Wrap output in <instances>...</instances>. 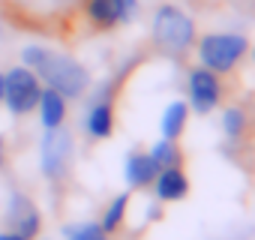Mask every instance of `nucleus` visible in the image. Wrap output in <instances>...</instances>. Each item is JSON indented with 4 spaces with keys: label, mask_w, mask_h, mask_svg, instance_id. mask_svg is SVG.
Masks as SVG:
<instances>
[{
    "label": "nucleus",
    "mask_w": 255,
    "mask_h": 240,
    "mask_svg": "<svg viewBox=\"0 0 255 240\" xmlns=\"http://www.w3.org/2000/svg\"><path fill=\"white\" fill-rule=\"evenodd\" d=\"M21 63L39 75L42 87H51L66 99H81L90 87L87 66L78 63L72 54L51 51L45 45H27V48H21Z\"/></svg>",
    "instance_id": "1"
},
{
    "label": "nucleus",
    "mask_w": 255,
    "mask_h": 240,
    "mask_svg": "<svg viewBox=\"0 0 255 240\" xmlns=\"http://www.w3.org/2000/svg\"><path fill=\"white\" fill-rule=\"evenodd\" d=\"M150 36H153V45L171 57H183L192 45H195V21L192 15H186L180 6L174 3H162L156 12H153V24H150Z\"/></svg>",
    "instance_id": "2"
},
{
    "label": "nucleus",
    "mask_w": 255,
    "mask_h": 240,
    "mask_svg": "<svg viewBox=\"0 0 255 240\" xmlns=\"http://www.w3.org/2000/svg\"><path fill=\"white\" fill-rule=\"evenodd\" d=\"M249 54V39L243 33H207L198 39V60L204 69L225 75Z\"/></svg>",
    "instance_id": "3"
},
{
    "label": "nucleus",
    "mask_w": 255,
    "mask_h": 240,
    "mask_svg": "<svg viewBox=\"0 0 255 240\" xmlns=\"http://www.w3.org/2000/svg\"><path fill=\"white\" fill-rule=\"evenodd\" d=\"M6 78V96H3V105L9 108L12 117H24L30 111H36L39 105V96H42V81L33 69H27L24 63L12 66L3 72Z\"/></svg>",
    "instance_id": "4"
},
{
    "label": "nucleus",
    "mask_w": 255,
    "mask_h": 240,
    "mask_svg": "<svg viewBox=\"0 0 255 240\" xmlns=\"http://www.w3.org/2000/svg\"><path fill=\"white\" fill-rule=\"evenodd\" d=\"M72 153H75V141L66 132V126L42 132V138H39V168L48 180H63L69 174Z\"/></svg>",
    "instance_id": "5"
},
{
    "label": "nucleus",
    "mask_w": 255,
    "mask_h": 240,
    "mask_svg": "<svg viewBox=\"0 0 255 240\" xmlns=\"http://www.w3.org/2000/svg\"><path fill=\"white\" fill-rule=\"evenodd\" d=\"M84 15L93 30H114L138 15V0H84Z\"/></svg>",
    "instance_id": "6"
},
{
    "label": "nucleus",
    "mask_w": 255,
    "mask_h": 240,
    "mask_svg": "<svg viewBox=\"0 0 255 240\" xmlns=\"http://www.w3.org/2000/svg\"><path fill=\"white\" fill-rule=\"evenodd\" d=\"M186 90H189V102L195 114H210L219 102H222V81L216 72L204 69V66H192L186 75Z\"/></svg>",
    "instance_id": "7"
},
{
    "label": "nucleus",
    "mask_w": 255,
    "mask_h": 240,
    "mask_svg": "<svg viewBox=\"0 0 255 240\" xmlns=\"http://www.w3.org/2000/svg\"><path fill=\"white\" fill-rule=\"evenodd\" d=\"M6 225L12 231H18L27 240H36L42 231V213L36 210V204L24 195V192H12L6 201Z\"/></svg>",
    "instance_id": "8"
},
{
    "label": "nucleus",
    "mask_w": 255,
    "mask_h": 240,
    "mask_svg": "<svg viewBox=\"0 0 255 240\" xmlns=\"http://www.w3.org/2000/svg\"><path fill=\"white\" fill-rule=\"evenodd\" d=\"M84 132H87L93 141H105V138L114 135V102H111L108 93H99V96L87 105Z\"/></svg>",
    "instance_id": "9"
},
{
    "label": "nucleus",
    "mask_w": 255,
    "mask_h": 240,
    "mask_svg": "<svg viewBox=\"0 0 255 240\" xmlns=\"http://www.w3.org/2000/svg\"><path fill=\"white\" fill-rule=\"evenodd\" d=\"M189 189H192V183H189L183 165L162 168V171L156 174V180H153V195H156V201H162V204L183 201V198L189 195Z\"/></svg>",
    "instance_id": "10"
},
{
    "label": "nucleus",
    "mask_w": 255,
    "mask_h": 240,
    "mask_svg": "<svg viewBox=\"0 0 255 240\" xmlns=\"http://www.w3.org/2000/svg\"><path fill=\"white\" fill-rule=\"evenodd\" d=\"M156 174H159V168L150 159V153H144V150H132L129 156H126V162H123V177H126V186L129 189L153 186Z\"/></svg>",
    "instance_id": "11"
},
{
    "label": "nucleus",
    "mask_w": 255,
    "mask_h": 240,
    "mask_svg": "<svg viewBox=\"0 0 255 240\" xmlns=\"http://www.w3.org/2000/svg\"><path fill=\"white\" fill-rule=\"evenodd\" d=\"M36 111H39V123H42V129H57V126H63V123H66L69 99H66V96H60V93H57V90H51V87H42V96H39Z\"/></svg>",
    "instance_id": "12"
},
{
    "label": "nucleus",
    "mask_w": 255,
    "mask_h": 240,
    "mask_svg": "<svg viewBox=\"0 0 255 240\" xmlns=\"http://www.w3.org/2000/svg\"><path fill=\"white\" fill-rule=\"evenodd\" d=\"M186 120H189V105H186L183 99L168 102V105H165V111H162V120H159L162 138L177 141V138L183 135V129H186Z\"/></svg>",
    "instance_id": "13"
},
{
    "label": "nucleus",
    "mask_w": 255,
    "mask_h": 240,
    "mask_svg": "<svg viewBox=\"0 0 255 240\" xmlns=\"http://www.w3.org/2000/svg\"><path fill=\"white\" fill-rule=\"evenodd\" d=\"M129 201H132L129 192H120V195H114V198L108 201V207L102 210V219H99V225H102L105 234H114V231L123 228L126 213H129Z\"/></svg>",
    "instance_id": "14"
},
{
    "label": "nucleus",
    "mask_w": 255,
    "mask_h": 240,
    "mask_svg": "<svg viewBox=\"0 0 255 240\" xmlns=\"http://www.w3.org/2000/svg\"><path fill=\"white\" fill-rule=\"evenodd\" d=\"M150 159L156 162V168H174V165H183V153H180V144L171 141V138H159L150 150Z\"/></svg>",
    "instance_id": "15"
},
{
    "label": "nucleus",
    "mask_w": 255,
    "mask_h": 240,
    "mask_svg": "<svg viewBox=\"0 0 255 240\" xmlns=\"http://www.w3.org/2000/svg\"><path fill=\"white\" fill-rule=\"evenodd\" d=\"M63 237L66 240H108V234L102 231L99 222H75V225H66L63 228Z\"/></svg>",
    "instance_id": "16"
},
{
    "label": "nucleus",
    "mask_w": 255,
    "mask_h": 240,
    "mask_svg": "<svg viewBox=\"0 0 255 240\" xmlns=\"http://www.w3.org/2000/svg\"><path fill=\"white\" fill-rule=\"evenodd\" d=\"M246 126H249V120H246V111L243 108H228L222 114V132L228 138H240L246 132Z\"/></svg>",
    "instance_id": "17"
},
{
    "label": "nucleus",
    "mask_w": 255,
    "mask_h": 240,
    "mask_svg": "<svg viewBox=\"0 0 255 240\" xmlns=\"http://www.w3.org/2000/svg\"><path fill=\"white\" fill-rule=\"evenodd\" d=\"M0 240H27V237H21L18 231H12V228H9V231H0Z\"/></svg>",
    "instance_id": "18"
},
{
    "label": "nucleus",
    "mask_w": 255,
    "mask_h": 240,
    "mask_svg": "<svg viewBox=\"0 0 255 240\" xmlns=\"http://www.w3.org/2000/svg\"><path fill=\"white\" fill-rule=\"evenodd\" d=\"M6 165V141H3V135H0V168Z\"/></svg>",
    "instance_id": "19"
},
{
    "label": "nucleus",
    "mask_w": 255,
    "mask_h": 240,
    "mask_svg": "<svg viewBox=\"0 0 255 240\" xmlns=\"http://www.w3.org/2000/svg\"><path fill=\"white\" fill-rule=\"evenodd\" d=\"M3 96H6V78H3V72H0V102H3Z\"/></svg>",
    "instance_id": "20"
},
{
    "label": "nucleus",
    "mask_w": 255,
    "mask_h": 240,
    "mask_svg": "<svg viewBox=\"0 0 255 240\" xmlns=\"http://www.w3.org/2000/svg\"><path fill=\"white\" fill-rule=\"evenodd\" d=\"M0 36H3V24H0Z\"/></svg>",
    "instance_id": "21"
},
{
    "label": "nucleus",
    "mask_w": 255,
    "mask_h": 240,
    "mask_svg": "<svg viewBox=\"0 0 255 240\" xmlns=\"http://www.w3.org/2000/svg\"><path fill=\"white\" fill-rule=\"evenodd\" d=\"M252 60H255V51H252Z\"/></svg>",
    "instance_id": "22"
},
{
    "label": "nucleus",
    "mask_w": 255,
    "mask_h": 240,
    "mask_svg": "<svg viewBox=\"0 0 255 240\" xmlns=\"http://www.w3.org/2000/svg\"><path fill=\"white\" fill-rule=\"evenodd\" d=\"M42 240H48V237H42Z\"/></svg>",
    "instance_id": "23"
}]
</instances>
